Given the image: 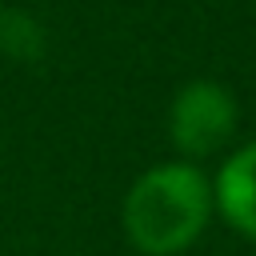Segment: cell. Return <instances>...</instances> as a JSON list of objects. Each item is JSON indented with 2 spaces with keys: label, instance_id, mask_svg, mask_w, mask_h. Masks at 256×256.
Wrapping results in <instances>:
<instances>
[{
  "label": "cell",
  "instance_id": "7a4b0ae2",
  "mask_svg": "<svg viewBox=\"0 0 256 256\" xmlns=\"http://www.w3.org/2000/svg\"><path fill=\"white\" fill-rule=\"evenodd\" d=\"M236 124H240L236 96L216 80H188L168 108V140L176 144V152L192 160L220 152L236 136Z\"/></svg>",
  "mask_w": 256,
  "mask_h": 256
},
{
  "label": "cell",
  "instance_id": "277c9868",
  "mask_svg": "<svg viewBox=\"0 0 256 256\" xmlns=\"http://www.w3.org/2000/svg\"><path fill=\"white\" fill-rule=\"evenodd\" d=\"M0 48L12 60H40L44 56V28L28 12H4L0 16Z\"/></svg>",
  "mask_w": 256,
  "mask_h": 256
},
{
  "label": "cell",
  "instance_id": "6da1fadb",
  "mask_svg": "<svg viewBox=\"0 0 256 256\" xmlns=\"http://www.w3.org/2000/svg\"><path fill=\"white\" fill-rule=\"evenodd\" d=\"M212 208V184L196 164H156L124 196V232L144 256H176L200 240Z\"/></svg>",
  "mask_w": 256,
  "mask_h": 256
},
{
  "label": "cell",
  "instance_id": "3957f363",
  "mask_svg": "<svg viewBox=\"0 0 256 256\" xmlns=\"http://www.w3.org/2000/svg\"><path fill=\"white\" fill-rule=\"evenodd\" d=\"M216 212L248 240H256V140L240 144L212 180Z\"/></svg>",
  "mask_w": 256,
  "mask_h": 256
}]
</instances>
